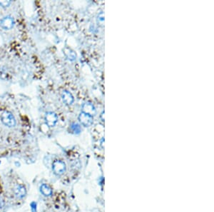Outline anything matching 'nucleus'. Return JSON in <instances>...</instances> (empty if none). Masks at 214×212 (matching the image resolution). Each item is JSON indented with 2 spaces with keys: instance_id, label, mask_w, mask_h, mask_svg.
Listing matches in <instances>:
<instances>
[{
  "instance_id": "f257e3e1",
  "label": "nucleus",
  "mask_w": 214,
  "mask_h": 212,
  "mask_svg": "<svg viewBox=\"0 0 214 212\" xmlns=\"http://www.w3.org/2000/svg\"><path fill=\"white\" fill-rule=\"evenodd\" d=\"M0 119L4 125L9 128L14 127L16 124V121L14 114L9 111H3L0 116Z\"/></svg>"
},
{
  "instance_id": "f03ea898",
  "label": "nucleus",
  "mask_w": 214,
  "mask_h": 212,
  "mask_svg": "<svg viewBox=\"0 0 214 212\" xmlns=\"http://www.w3.org/2000/svg\"><path fill=\"white\" fill-rule=\"evenodd\" d=\"M44 120H45L46 124L49 127L52 128V127L55 126V125L56 124L57 122H58V116H57L56 114L54 113V112L48 111L45 114Z\"/></svg>"
},
{
  "instance_id": "7ed1b4c3",
  "label": "nucleus",
  "mask_w": 214,
  "mask_h": 212,
  "mask_svg": "<svg viewBox=\"0 0 214 212\" xmlns=\"http://www.w3.org/2000/svg\"><path fill=\"white\" fill-rule=\"evenodd\" d=\"M14 20L11 16H6L0 20V26L5 30H10L14 26Z\"/></svg>"
},
{
  "instance_id": "20e7f679",
  "label": "nucleus",
  "mask_w": 214,
  "mask_h": 212,
  "mask_svg": "<svg viewBox=\"0 0 214 212\" xmlns=\"http://www.w3.org/2000/svg\"><path fill=\"white\" fill-rule=\"evenodd\" d=\"M79 121L84 126L89 127L92 125L93 122H94V119H93V116L84 113V112H81L79 116Z\"/></svg>"
},
{
  "instance_id": "39448f33",
  "label": "nucleus",
  "mask_w": 214,
  "mask_h": 212,
  "mask_svg": "<svg viewBox=\"0 0 214 212\" xmlns=\"http://www.w3.org/2000/svg\"><path fill=\"white\" fill-rule=\"evenodd\" d=\"M82 112H84L89 115L94 116L96 114V109L92 103L91 102H85L82 104Z\"/></svg>"
},
{
  "instance_id": "423d86ee",
  "label": "nucleus",
  "mask_w": 214,
  "mask_h": 212,
  "mask_svg": "<svg viewBox=\"0 0 214 212\" xmlns=\"http://www.w3.org/2000/svg\"><path fill=\"white\" fill-rule=\"evenodd\" d=\"M52 169L54 171V173L56 175H60L61 174L64 172L66 169V165L64 163L61 161L56 160L53 163Z\"/></svg>"
},
{
  "instance_id": "0eeeda50",
  "label": "nucleus",
  "mask_w": 214,
  "mask_h": 212,
  "mask_svg": "<svg viewBox=\"0 0 214 212\" xmlns=\"http://www.w3.org/2000/svg\"><path fill=\"white\" fill-rule=\"evenodd\" d=\"M61 99H62L63 102L67 105H71L74 101L73 95L67 90L63 91L62 94H61Z\"/></svg>"
},
{
  "instance_id": "6e6552de",
  "label": "nucleus",
  "mask_w": 214,
  "mask_h": 212,
  "mask_svg": "<svg viewBox=\"0 0 214 212\" xmlns=\"http://www.w3.org/2000/svg\"><path fill=\"white\" fill-rule=\"evenodd\" d=\"M14 191L15 196L19 199H23L27 194L26 188L22 185H17L14 188Z\"/></svg>"
},
{
  "instance_id": "1a4fd4ad",
  "label": "nucleus",
  "mask_w": 214,
  "mask_h": 212,
  "mask_svg": "<svg viewBox=\"0 0 214 212\" xmlns=\"http://www.w3.org/2000/svg\"><path fill=\"white\" fill-rule=\"evenodd\" d=\"M63 52H64L66 57H67V59H69V60L74 61L75 59H77V54H76V53L74 52L73 50H71V49L68 47L65 48L64 50H63Z\"/></svg>"
},
{
  "instance_id": "9d476101",
  "label": "nucleus",
  "mask_w": 214,
  "mask_h": 212,
  "mask_svg": "<svg viewBox=\"0 0 214 212\" xmlns=\"http://www.w3.org/2000/svg\"><path fill=\"white\" fill-rule=\"evenodd\" d=\"M40 192H41L42 194L45 196H50L52 194V188L48 185H46V184H42V185L40 186Z\"/></svg>"
},
{
  "instance_id": "9b49d317",
  "label": "nucleus",
  "mask_w": 214,
  "mask_h": 212,
  "mask_svg": "<svg viewBox=\"0 0 214 212\" xmlns=\"http://www.w3.org/2000/svg\"><path fill=\"white\" fill-rule=\"evenodd\" d=\"M70 129L74 133H79L81 132V126L77 123H72L70 125Z\"/></svg>"
},
{
  "instance_id": "f8f14e48",
  "label": "nucleus",
  "mask_w": 214,
  "mask_h": 212,
  "mask_svg": "<svg viewBox=\"0 0 214 212\" xmlns=\"http://www.w3.org/2000/svg\"><path fill=\"white\" fill-rule=\"evenodd\" d=\"M12 4V1L8 0V1H0V6L3 8L9 7Z\"/></svg>"
},
{
  "instance_id": "ddd939ff",
  "label": "nucleus",
  "mask_w": 214,
  "mask_h": 212,
  "mask_svg": "<svg viewBox=\"0 0 214 212\" xmlns=\"http://www.w3.org/2000/svg\"><path fill=\"white\" fill-rule=\"evenodd\" d=\"M31 209L32 210V212L37 211V203L35 202H32L31 203Z\"/></svg>"
},
{
  "instance_id": "4468645a",
  "label": "nucleus",
  "mask_w": 214,
  "mask_h": 212,
  "mask_svg": "<svg viewBox=\"0 0 214 212\" xmlns=\"http://www.w3.org/2000/svg\"><path fill=\"white\" fill-rule=\"evenodd\" d=\"M4 206H5V201L2 197H0V209L4 207Z\"/></svg>"
}]
</instances>
